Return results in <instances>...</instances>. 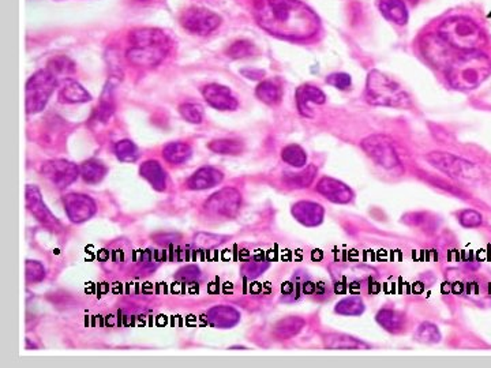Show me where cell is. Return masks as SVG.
Wrapping results in <instances>:
<instances>
[{
    "label": "cell",
    "instance_id": "6",
    "mask_svg": "<svg viewBox=\"0 0 491 368\" xmlns=\"http://www.w3.org/2000/svg\"><path fill=\"white\" fill-rule=\"evenodd\" d=\"M58 85V78L47 68L34 72L26 82V112H41Z\"/></svg>",
    "mask_w": 491,
    "mask_h": 368
},
{
    "label": "cell",
    "instance_id": "14",
    "mask_svg": "<svg viewBox=\"0 0 491 368\" xmlns=\"http://www.w3.org/2000/svg\"><path fill=\"white\" fill-rule=\"evenodd\" d=\"M327 102V95L322 92L320 88L306 84L302 85L300 88H297L296 91V105L297 109L300 112V115L306 116V118H313V112H311V104L315 105H322Z\"/></svg>",
    "mask_w": 491,
    "mask_h": 368
},
{
    "label": "cell",
    "instance_id": "41",
    "mask_svg": "<svg viewBox=\"0 0 491 368\" xmlns=\"http://www.w3.org/2000/svg\"><path fill=\"white\" fill-rule=\"evenodd\" d=\"M327 82L330 86H333V88H336L338 91H348L351 88V85H352L351 77L348 74H345V72L330 74L327 78Z\"/></svg>",
    "mask_w": 491,
    "mask_h": 368
},
{
    "label": "cell",
    "instance_id": "12",
    "mask_svg": "<svg viewBox=\"0 0 491 368\" xmlns=\"http://www.w3.org/2000/svg\"><path fill=\"white\" fill-rule=\"evenodd\" d=\"M26 208L37 218V221H40L48 229L54 232L62 231L61 221L51 213V210L47 208L41 198L40 190L32 184L26 187Z\"/></svg>",
    "mask_w": 491,
    "mask_h": 368
},
{
    "label": "cell",
    "instance_id": "23",
    "mask_svg": "<svg viewBox=\"0 0 491 368\" xmlns=\"http://www.w3.org/2000/svg\"><path fill=\"white\" fill-rule=\"evenodd\" d=\"M59 101L63 104H82L92 100V94L88 92L79 82L67 78L61 91H59Z\"/></svg>",
    "mask_w": 491,
    "mask_h": 368
},
{
    "label": "cell",
    "instance_id": "38",
    "mask_svg": "<svg viewBox=\"0 0 491 368\" xmlns=\"http://www.w3.org/2000/svg\"><path fill=\"white\" fill-rule=\"evenodd\" d=\"M415 339L422 344H437L441 341V333L435 325L425 322L418 328L415 333Z\"/></svg>",
    "mask_w": 491,
    "mask_h": 368
},
{
    "label": "cell",
    "instance_id": "42",
    "mask_svg": "<svg viewBox=\"0 0 491 368\" xmlns=\"http://www.w3.org/2000/svg\"><path fill=\"white\" fill-rule=\"evenodd\" d=\"M458 221L465 228H476L483 222V217L475 210H464L458 215Z\"/></svg>",
    "mask_w": 491,
    "mask_h": 368
},
{
    "label": "cell",
    "instance_id": "7",
    "mask_svg": "<svg viewBox=\"0 0 491 368\" xmlns=\"http://www.w3.org/2000/svg\"><path fill=\"white\" fill-rule=\"evenodd\" d=\"M361 149L373 161L385 169H394L400 165L393 141L384 134H374L361 141Z\"/></svg>",
    "mask_w": 491,
    "mask_h": 368
},
{
    "label": "cell",
    "instance_id": "43",
    "mask_svg": "<svg viewBox=\"0 0 491 368\" xmlns=\"http://www.w3.org/2000/svg\"><path fill=\"white\" fill-rule=\"evenodd\" d=\"M45 277V269L40 262L28 261L26 262V279L29 282H40Z\"/></svg>",
    "mask_w": 491,
    "mask_h": 368
},
{
    "label": "cell",
    "instance_id": "20",
    "mask_svg": "<svg viewBox=\"0 0 491 368\" xmlns=\"http://www.w3.org/2000/svg\"><path fill=\"white\" fill-rule=\"evenodd\" d=\"M139 175L156 191L166 190V172L156 160H148L139 167Z\"/></svg>",
    "mask_w": 491,
    "mask_h": 368
},
{
    "label": "cell",
    "instance_id": "37",
    "mask_svg": "<svg viewBox=\"0 0 491 368\" xmlns=\"http://www.w3.org/2000/svg\"><path fill=\"white\" fill-rule=\"evenodd\" d=\"M48 70L58 78V77H68L75 71L74 63L65 56H56L48 63Z\"/></svg>",
    "mask_w": 491,
    "mask_h": 368
},
{
    "label": "cell",
    "instance_id": "40",
    "mask_svg": "<svg viewBox=\"0 0 491 368\" xmlns=\"http://www.w3.org/2000/svg\"><path fill=\"white\" fill-rule=\"evenodd\" d=\"M227 238L226 236H219V235H212V233H198L194 238V245L199 248H213L221 245Z\"/></svg>",
    "mask_w": 491,
    "mask_h": 368
},
{
    "label": "cell",
    "instance_id": "28",
    "mask_svg": "<svg viewBox=\"0 0 491 368\" xmlns=\"http://www.w3.org/2000/svg\"><path fill=\"white\" fill-rule=\"evenodd\" d=\"M192 148L185 142H171L163 149L164 160L169 164H182L192 157Z\"/></svg>",
    "mask_w": 491,
    "mask_h": 368
},
{
    "label": "cell",
    "instance_id": "11",
    "mask_svg": "<svg viewBox=\"0 0 491 368\" xmlns=\"http://www.w3.org/2000/svg\"><path fill=\"white\" fill-rule=\"evenodd\" d=\"M63 206L68 218L75 224L88 221L96 215L98 210L96 202L91 197L79 192H70L65 195Z\"/></svg>",
    "mask_w": 491,
    "mask_h": 368
},
{
    "label": "cell",
    "instance_id": "35",
    "mask_svg": "<svg viewBox=\"0 0 491 368\" xmlns=\"http://www.w3.org/2000/svg\"><path fill=\"white\" fill-rule=\"evenodd\" d=\"M115 154L123 162H132L139 157L137 145L131 139H122L115 145Z\"/></svg>",
    "mask_w": 491,
    "mask_h": 368
},
{
    "label": "cell",
    "instance_id": "44",
    "mask_svg": "<svg viewBox=\"0 0 491 368\" xmlns=\"http://www.w3.org/2000/svg\"><path fill=\"white\" fill-rule=\"evenodd\" d=\"M266 266L267 265L262 266V261H250L249 263H246L243 272L246 276L254 278V277L260 276L262 272L266 269Z\"/></svg>",
    "mask_w": 491,
    "mask_h": 368
},
{
    "label": "cell",
    "instance_id": "16",
    "mask_svg": "<svg viewBox=\"0 0 491 368\" xmlns=\"http://www.w3.org/2000/svg\"><path fill=\"white\" fill-rule=\"evenodd\" d=\"M165 47H137L132 45L127 51V59L134 66L153 67L165 58Z\"/></svg>",
    "mask_w": 491,
    "mask_h": 368
},
{
    "label": "cell",
    "instance_id": "15",
    "mask_svg": "<svg viewBox=\"0 0 491 368\" xmlns=\"http://www.w3.org/2000/svg\"><path fill=\"white\" fill-rule=\"evenodd\" d=\"M317 191L334 204H348L354 198V192L347 184L332 178L321 179L317 184Z\"/></svg>",
    "mask_w": 491,
    "mask_h": 368
},
{
    "label": "cell",
    "instance_id": "29",
    "mask_svg": "<svg viewBox=\"0 0 491 368\" xmlns=\"http://www.w3.org/2000/svg\"><path fill=\"white\" fill-rule=\"evenodd\" d=\"M82 179L89 184H98L107 175V167L98 160H88L79 167Z\"/></svg>",
    "mask_w": 491,
    "mask_h": 368
},
{
    "label": "cell",
    "instance_id": "36",
    "mask_svg": "<svg viewBox=\"0 0 491 368\" xmlns=\"http://www.w3.org/2000/svg\"><path fill=\"white\" fill-rule=\"evenodd\" d=\"M363 311H364V305L359 296H351V298L343 299L336 306V312L341 315H350V316L360 315Z\"/></svg>",
    "mask_w": 491,
    "mask_h": 368
},
{
    "label": "cell",
    "instance_id": "18",
    "mask_svg": "<svg viewBox=\"0 0 491 368\" xmlns=\"http://www.w3.org/2000/svg\"><path fill=\"white\" fill-rule=\"evenodd\" d=\"M224 175L221 171L213 167H203L194 172L187 181V187L190 190H208L217 184L221 183Z\"/></svg>",
    "mask_w": 491,
    "mask_h": 368
},
{
    "label": "cell",
    "instance_id": "39",
    "mask_svg": "<svg viewBox=\"0 0 491 368\" xmlns=\"http://www.w3.org/2000/svg\"><path fill=\"white\" fill-rule=\"evenodd\" d=\"M179 112L186 122L199 124L203 121V108L196 102H186L179 107Z\"/></svg>",
    "mask_w": 491,
    "mask_h": 368
},
{
    "label": "cell",
    "instance_id": "3",
    "mask_svg": "<svg viewBox=\"0 0 491 368\" xmlns=\"http://www.w3.org/2000/svg\"><path fill=\"white\" fill-rule=\"evenodd\" d=\"M364 98L368 104L388 108H410L411 98L407 92L387 74L373 70L367 75Z\"/></svg>",
    "mask_w": 491,
    "mask_h": 368
},
{
    "label": "cell",
    "instance_id": "26",
    "mask_svg": "<svg viewBox=\"0 0 491 368\" xmlns=\"http://www.w3.org/2000/svg\"><path fill=\"white\" fill-rule=\"evenodd\" d=\"M115 112V100H114V88L108 82L104 92L101 94L98 109L95 112V119L98 123H108Z\"/></svg>",
    "mask_w": 491,
    "mask_h": 368
},
{
    "label": "cell",
    "instance_id": "30",
    "mask_svg": "<svg viewBox=\"0 0 491 368\" xmlns=\"http://www.w3.org/2000/svg\"><path fill=\"white\" fill-rule=\"evenodd\" d=\"M208 149L213 153L223 154V155H239L243 153L244 145L239 139H215L208 145Z\"/></svg>",
    "mask_w": 491,
    "mask_h": 368
},
{
    "label": "cell",
    "instance_id": "19",
    "mask_svg": "<svg viewBox=\"0 0 491 368\" xmlns=\"http://www.w3.org/2000/svg\"><path fill=\"white\" fill-rule=\"evenodd\" d=\"M378 8L380 13L394 25L404 26L410 20L408 8L404 0H380Z\"/></svg>",
    "mask_w": 491,
    "mask_h": 368
},
{
    "label": "cell",
    "instance_id": "10",
    "mask_svg": "<svg viewBox=\"0 0 491 368\" xmlns=\"http://www.w3.org/2000/svg\"><path fill=\"white\" fill-rule=\"evenodd\" d=\"M41 174L58 188H65L74 183L81 175L79 167L67 160H51L41 167Z\"/></svg>",
    "mask_w": 491,
    "mask_h": 368
},
{
    "label": "cell",
    "instance_id": "1",
    "mask_svg": "<svg viewBox=\"0 0 491 368\" xmlns=\"http://www.w3.org/2000/svg\"><path fill=\"white\" fill-rule=\"evenodd\" d=\"M257 20L265 31L286 38H307L318 31V17L300 0H261Z\"/></svg>",
    "mask_w": 491,
    "mask_h": 368
},
{
    "label": "cell",
    "instance_id": "8",
    "mask_svg": "<svg viewBox=\"0 0 491 368\" xmlns=\"http://www.w3.org/2000/svg\"><path fill=\"white\" fill-rule=\"evenodd\" d=\"M242 208V194L233 188L226 187L215 192L203 204V210L216 218H233Z\"/></svg>",
    "mask_w": 491,
    "mask_h": 368
},
{
    "label": "cell",
    "instance_id": "27",
    "mask_svg": "<svg viewBox=\"0 0 491 368\" xmlns=\"http://www.w3.org/2000/svg\"><path fill=\"white\" fill-rule=\"evenodd\" d=\"M377 322L391 333H400L405 326V315L393 309H382L377 315Z\"/></svg>",
    "mask_w": 491,
    "mask_h": 368
},
{
    "label": "cell",
    "instance_id": "45",
    "mask_svg": "<svg viewBox=\"0 0 491 368\" xmlns=\"http://www.w3.org/2000/svg\"><path fill=\"white\" fill-rule=\"evenodd\" d=\"M199 269L196 266H186L183 269H180L178 273H176V278L178 279H182V281H194L196 278L199 277Z\"/></svg>",
    "mask_w": 491,
    "mask_h": 368
},
{
    "label": "cell",
    "instance_id": "46",
    "mask_svg": "<svg viewBox=\"0 0 491 368\" xmlns=\"http://www.w3.org/2000/svg\"><path fill=\"white\" fill-rule=\"evenodd\" d=\"M246 78H249V79H261V78H263V75H265V71H262V70H251V68H244V70H242L240 71Z\"/></svg>",
    "mask_w": 491,
    "mask_h": 368
},
{
    "label": "cell",
    "instance_id": "2",
    "mask_svg": "<svg viewBox=\"0 0 491 368\" xmlns=\"http://www.w3.org/2000/svg\"><path fill=\"white\" fill-rule=\"evenodd\" d=\"M491 74L490 58L479 51H464L451 63L448 81L458 91H472L481 86Z\"/></svg>",
    "mask_w": 491,
    "mask_h": 368
},
{
    "label": "cell",
    "instance_id": "22",
    "mask_svg": "<svg viewBox=\"0 0 491 368\" xmlns=\"http://www.w3.org/2000/svg\"><path fill=\"white\" fill-rule=\"evenodd\" d=\"M240 321V314L229 306H217L208 311V322L220 329H229Z\"/></svg>",
    "mask_w": 491,
    "mask_h": 368
},
{
    "label": "cell",
    "instance_id": "25",
    "mask_svg": "<svg viewBox=\"0 0 491 368\" xmlns=\"http://www.w3.org/2000/svg\"><path fill=\"white\" fill-rule=\"evenodd\" d=\"M327 349H368L370 345L344 333H330L324 338Z\"/></svg>",
    "mask_w": 491,
    "mask_h": 368
},
{
    "label": "cell",
    "instance_id": "33",
    "mask_svg": "<svg viewBox=\"0 0 491 368\" xmlns=\"http://www.w3.org/2000/svg\"><path fill=\"white\" fill-rule=\"evenodd\" d=\"M315 175H317V168L314 165H310L299 174H288L286 176V183L293 188H304L314 182Z\"/></svg>",
    "mask_w": 491,
    "mask_h": 368
},
{
    "label": "cell",
    "instance_id": "24",
    "mask_svg": "<svg viewBox=\"0 0 491 368\" xmlns=\"http://www.w3.org/2000/svg\"><path fill=\"white\" fill-rule=\"evenodd\" d=\"M256 95L261 100L263 104L274 107L281 102L283 98V89L277 81L265 79L257 86Z\"/></svg>",
    "mask_w": 491,
    "mask_h": 368
},
{
    "label": "cell",
    "instance_id": "34",
    "mask_svg": "<svg viewBox=\"0 0 491 368\" xmlns=\"http://www.w3.org/2000/svg\"><path fill=\"white\" fill-rule=\"evenodd\" d=\"M281 158L284 162L290 164L291 167H295V168H302L307 162V154L304 152V149L300 148L299 145H295V144L286 146L281 151Z\"/></svg>",
    "mask_w": 491,
    "mask_h": 368
},
{
    "label": "cell",
    "instance_id": "32",
    "mask_svg": "<svg viewBox=\"0 0 491 368\" xmlns=\"http://www.w3.org/2000/svg\"><path fill=\"white\" fill-rule=\"evenodd\" d=\"M258 52L254 43L249 40H237L232 43L227 49V55L231 59H244L254 56Z\"/></svg>",
    "mask_w": 491,
    "mask_h": 368
},
{
    "label": "cell",
    "instance_id": "17",
    "mask_svg": "<svg viewBox=\"0 0 491 368\" xmlns=\"http://www.w3.org/2000/svg\"><path fill=\"white\" fill-rule=\"evenodd\" d=\"M293 215L306 227H317L324 220V208L315 202L302 201L293 206Z\"/></svg>",
    "mask_w": 491,
    "mask_h": 368
},
{
    "label": "cell",
    "instance_id": "4",
    "mask_svg": "<svg viewBox=\"0 0 491 368\" xmlns=\"http://www.w3.org/2000/svg\"><path fill=\"white\" fill-rule=\"evenodd\" d=\"M438 36L451 47L460 51H475L485 43L482 28L469 17L455 15L445 20L438 29Z\"/></svg>",
    "mask_w": 491,
    "mask_h": 368
},
{
    "label": "cell",
    "instance_id": "9",
    "mask_svg": "<svg viewBox=\"0 0 491 368\" xmlns=\"http://www.w3.org/2000/svg\"><path fill=\"white\" fill-rule=\"evenodd\" d=\"M182 26L196 36H208L221 25V17L205 7H190L180 17Z\"/></svg>",
    "mask_w": 491,
    "mask_h": 368
},
{
    "label": "cell",
    "instance_id": "31",
    "mask_svg": "<svg viewBox=\"0 0 491 368\" xmlns=\"http://www.w3.org/2000/svg\"><path fill=\"white\" fill-rule=\"evenodd\" d=\"M304 326V321L297 316H290L286 319H281L276 326H274V335L280 339H288V338L296 336Z\"/></svg>",
    "mask_w": 491,
    "mask_h": 368
},
{
    "label": "cell",
    "instance_id": "47",
    "mask_svg": "<svg viewBox=\"0 0 491 368\" xmlns=\"http://www.w3.org/2000/svg\"><path fill=\"white\" fill-rule=\"evenodd\" d=\"M143 1H146V0H143Z\"/></svg>",
    "mask_w": 491,
    "mask_h": 368
},
{
    "label": "cell",
    "instance_id": "5",
    "mask_svg": "<svg viewBox=\"0 0 491 368\" xmlns=\"http://www.w3.org/2000/svg\"><path fill=\"white\" fill-rule=\"evenodd\" d=\"M426 160L452 179L467 183H482L485 181V174L476 164L455 154L431 152L426 155Z\"/></svg>",
    "mask_w": 491,
    "mask_h": 368
},
{
    "label": "cell",
    "instance_id": "21",
    "mask_svg": "<svg viewBox=\"0 0 491 368\" xmlns=\"http://www.w3.org/2000/svg\"><path fill=\"white\" fill-rule=\"evenodd\" d=\"M130 41L137 47H166L168 37L160 29L142 28L131 31Z\"/></svg>",
    "mask_w": 491,
    "mask_h": 368
},
{
    "label": "cell",
    "instance_id": "13",
    "mask_svg": "<svg viewBox=\"0 0 491 368\" xmlns=\"http://www.w3.org/2000/svg\"><path fill=\"white\" fill-rule=\"evenodd\" d=\"M205 101L219 111H235L239 107L236 97L229 88L220 84H209L202 89Z\"/></svg>",
    "mask_w": 491,
    "mask_h": 368
}]
</instances>
